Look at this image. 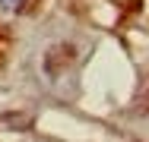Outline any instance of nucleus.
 Instances as JSON below:
<instances>
[{"label": "nucleus", "instance_id": "obj_1", "mask_svg": "<svg viewBox=\"0 0 149 142\" xmlns=\"http://www.w3.org/2000/svg\"><path fill=\"white\" fill-rule=\"evenodd\" d=\"M3 3H6V6H16V3H19V0H3Z\"/></svg>", "mask_w": 149, "mask_h": 142}]
</instances>
